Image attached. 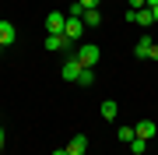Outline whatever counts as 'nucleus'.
<instances>
[{"mask_svg":"<svg viewBox=\"0 0 158 155\" xmlns=\"http://www.w3.org/2000/svg\"><path fill=\"white\" fill-rule=\"evenodd\" d=\"M81 32H85V21H81V18H67V25H63V35H67L70 42H77V39H81Z\"/></svg>","mask_w":158,"mask_h":155,"instance_id":"nucleus-3","label":"nucleus"},{"mask_svg":"<svg viewBox=\"0 0 158 155\" xmlns=\"http://www.w3.org/2000/svg\"><path fill=\"white\" fill-rule=\"evenodd\" d=\"M134 134H137V138H144V141H151L155 134H158V123H155V120H141V123L134 127Z\"/></svg>","mask_w":158,"mask_h":155,"instance_id":"nucleus-4","label":"nucleus"},{"mask_svg":"<svg viewBox=\"0 0 158 155\" xmlns=\"http://www.w3.org/2000/svg\"><path fill=\"white\" fill-rule=\"evenodd\" d=\"M0 155H4V152H0Z\"/></svg>","mask_w":158,"mask_h":155,"instance_id":"nucleus-25","label":"nucleus"},{"mask_svg":"<svg viewBox=\"0 0 158 155\" xmlns=\"http://www.w3.org/2000/svg\"><path fill=\"white\" fill-rule=\"evenodd\" d=\"M151 46H155V42L148 39V35H141V39H137V46H134V57H141V60H148V57H151Z\"/></svg>","mask_w":158,"mask_h":155,"instance_id":"nucleus-9","label":"nucleus"},{"mask_svg":"<svg viewBox=\"0 0 158 155\" xmlns=\"http://www.w3.org/2000/svg\"><path fill=\"white\" fill-rule=\"evenodd\" d=\"M70 46H74V42H70L63 32H60V35H46V50H70Z\"/></svg>","mask_w":158,"mask_h":155,"instance_id":"nucleus-6","label":"nucleus"},{"mask_svg":"<svg viewBox=\"0 0 158 155\" xmlns=\"http://www.w3.org/2000/svg\"><path fill=\"white\" fill-rule=\"evenodd\" d=\"M144 7H158V0H144Z\"/></svg>","mask_w":158,"mask_h":155,"instance_id":"nucleus-20","label":"nucleus"},{"mask_svg":"<svg viewBox=\"0 0 158 155\" xmlns=\"http://www.w3.org/2000/svg\"><path fill=\"white\" fill-rule=\"evenodd\" d=\"M81 71H85V67L77 63V57H70L67 63H63V78H67V81H77V78H81Z\"/></svg>","mask_w":158,"mask_h":155,"instance_id":"nucleus-8","label":"nucleus"},{"mask_svg":"<svg viewBox=\"0 0 158 155\" xmlns=\"http://www.w3.org/2000/svg\"><path fill=\"white\" fill-rule=\"evenodd\" d=\"M91 81H95V67H85V71H81V78H77V85H91Z\"/></svg>","mask_w":158,"mask_h":155,"instance_id":"nucleus-14","label":"nucleus"},{"mask_svg":"<svg viewBox=\"0 0 158 155\" xmlns=\"http://www.w3.org/2000/svg\"><path fill=\"white\" fill-rule=\"evenodd\" d=\"M85 11H88V7L81 4V0H74V4H70V14H67V18H85Z\"/></svg>","mask_w":158,"mask_h":155,"instance_id":"nucleus-16","label":"nucleus"},{"mask_svg":"<svg viewBox=\"0 0 158 155\" xmlns=\"http://www.w3.org/2000/svg\"><path fill=\"white\" fill-rule=\"evenodd\" d=\"M63 25H67V14H60V11H49V14H46V32H49V35H60Z\"/></svg>","mask_w":158,"mask_h":155,"instance_id":"nucleus-2","label":"nucleus"},{"mask_svg":"<svg viewBox=\"0 0 158 155\" xmlns=\"http://www.w3.org/2000/svg\"><path fill=\"white\" fill-rule=\"evenodd\" d=\"M85 25H102V14H98V7H91V11H85V18H81Z\"/></svg>","mask_w":158,"mask_h":155,"instance_id":"nucleus-12","label":"nucleus"},{"mask_svg":"<svg viewBox=\"0 0 158 155\" xmlns=\"http://www.w3.org/2000/svg\"><path fill=\"white\" fill-rule=\"evenodd\" d=\"M116 113H119V106L113 99H106V102H102V120H116Z\"/></svg>","mask_w":158,"mask_h":155,"instance_id":"nucleus-10","label":"nucleus"},{"mask_svg":"<svg viewBox=\"0 0 158 155\" xmlns=\"http://www.w3.org/2000/svg\"><path fill=\"white\" fill-rule=\"evenodd\" d=\"M144 7V0H130V11H141Z\"/></svg>","mask_w":158,"mask_h":155,"instance_id":"nucleus-17","label":"nucleus"},{"mask_svg":"<svg viewBox=\"0 0 158 155\" xmlns=\"http://www.w3.org/2000/svg\"><path fill=\"white\" fill-rule=\"evenodd\" d=\"M85 152H88V138L85 134H74L67 141V155H85Z\"/></svg>","mask_w":158,"mask_h":155,"instance_id":"nucleus-5","label":"nucleus"},{"mask_svg":"<svg viewBox=\"0 0 158 155\" xmlns=\"http://www.w3.org/2000/svg\"><path fill=\"white\" fill-rule=\"evenodd\" d=\"M53 155H67V148H56V152H53Z\"/></svg>","mask_w":158,"mask_h":155,"instance_id":"nucleus-22","label":"nucleus"},{"mask_svg":"<svg viewBox=\"0 0 158 155\" xmlns=\"http://www.w3.org/2000/svg\"><path fill=\"white\" fill-rule=\"evenodd\" d=\"M0 152H4V127H0Z\"/></svg>","mask_w":158,"mask_h":155,"instance_id":"nucleus-21","label":"nucleus"},{"mask_svg":"<svg viewBox=\"0 0 158 155\" xmlns=\"http://www.w3.org/2000/svg\"><path fill=\"white\" fill-rule=\"evenodd\" d=\"M137 25H155V14H151V7H141V11H137Z\"/></svg>","mask_w":158,"mask_h":155,"instance_id":"nucleus-11","label":"nucleus"},{"mask_svg":"<svg viewBox=\"0 0 158 155\" xmlns=\"http://www.w3.org/2000/svg\"><path fill=\"white\" fill-rule=\"evenodd\" d=\"M74 57H77V63H81V67H95V63H98V57H102V50L95 46V42H85V46L74 53Z\"/></svg>","mask_w":158,"mask_h":155,"instance_id":"nucleus-1","label":"nucleus"},{"mask_svg":"<svg viewBox=\"0 0 158 155\" xmlns=\"http://www.w3.org/2000/svg\"><path fill=\"white\" fill-rule=\"evenodd\" d=\"M116 138L123 141V144H130V141L137 138V134H134V127H119V131H116Z\"/></svg>","mask_w":158,"mask_h":155,"instance_id":"nucleus-13","label":"nucleus"},{"mask_svg":"<svg viewBox=\"0 0 158 155\" xmlns=\"http://www.w3.org/2000/svg\"><path fill=\"white\" fill-rule=\"evenodd\" d=\"M151 14H155V21H158V7H151Z\"/></svg>","mask_w":158,"mask_h":155,"instance_id":"nucleus-23","label":"nucleus"},{"mask_svg":"<svg viewBox=\"0 0 158 155\" xmlns=\"http://www.w3.org/2000/svg\"><path fill=\"white\" fill-rule=\"evenodd\" d=\"M0 53H4V46H0Z\"/></svg>","mask_w":158,"mask_h":155,"instance_id":"nucleus-24","label":"nucleus"},{"mask_svg":"<svg viewBox=\"0 0 158 155\" xmlns=\"http://www.w3.org/2000/svg\"><path fill=\"white\" fill-rule=\"evenodd\" d=\"M14 35H18V28H14L11 21H0V46H4V50L14 42Z\"/></svg>","mask_w":158,"mask_h":155,"instance_id":"nucleus-7","label":"nucleus"},{"mask_svg":"<svg viewBox=\"0 0 158 155\" xmlns=\"http://www.w3.org/2000/svg\"><path fill=\"white\" fill-rule=\"evenodd\" d=\"M148 60H158V42H155V46H151V57H148Z\"/></svg>","mask_w":158,"mask_h":155,"instance_id":"nucleus-19","label":"nucleus"},{"mask_svg":"<svg viewBox=\"0 0 158 155\" xmlns=\"http://www.w3.org/2000/svg\"><path fill=\"white\" fill-rule=\"evenodd\" d=\"M130 152H134V155H144L148 152V141L144 138H134V141H130Z\"/></svg>","mask_w":158,"mask_h":155,"instance_id":"nucleus-15","label":"nucleus"},{"mask_svg":"<svg viewBox=\"0 0 158 155\" xmlns=\"http://www.w3.org/2000/svg\"><path fill=\"white\" fill-rule=\"evenodd\" d=\"M81 4H85V7H88V11H91V7H98V4H102V0H81Z\"/></svg>","mask_w":158,"mask_h":155,"instance_id":"nucleus-18","label":"nucleus"}]
</instances>
